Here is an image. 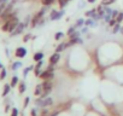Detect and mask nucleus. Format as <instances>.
Wrapping results in <instances>:
<instances>
[{"label":"nucleus","mask_w":123,"mask_h":116,"mask_svg":"<svg viewBox=\"0 0 123 116\" xmlns=\"http://www.w3.org/2000/svg\"><path fill=\"white\" fill-rule=\"evenodd\" d=\"M29 39H30V34L25 35V36H24V39H23V41H24V42H28V40H29Z\"/></svg>","instance_id":"nucleus-39"},{"label":"nucleus","mask_w":123,"mask_h":116,"mask_svg":"<svg viewBox=\"0 0 123 116\" xmlns=\"http://www.w3.org/2000/svg\"><path fill=\"white\" fill-rule=\"evenodd\" d=\"M47 7H48V6H45L42 10H40V11H39V13H36V15L34 16V18H33V21H31V27H36V26L39 24V22H40V19L42 18V16L45 15V12H46Z\"/></svg>","instance_id":"nucleus-3"},{"label":"nucleus","mask_w":123,"mask_h":116,"mask_svg":"<svg viewBox=\"0 0 123 116\" xmlns=\"http://www.w3.org/2000/svg\"><path fill=\"white\" fill-rule=\"evenodd\" d=\"M25 54H27V50L24 47H18L15 52V56L17 58H23V57H25Z\"/></svg>","instance_id":"nucleus-6"},{"label":"nucleus","mask_w":123,"mask_h":116,"mask_svg":"<svg viewBox=\"0 0 123 116\" xmlns=\"http://www.w3.org/2000/svg\"><path fill=\"white\" fill-rule=\"evenodd\" d=\"M94 1H95V0H88V3H91V4H93Z\"/></svg>","instance_id":"nucleus-43"},{"label":"nucleus","mask_w":123,"mask_h":116,"mask_svg":"<svg viewBox=\"0 0 123 116\" xmlns=\"http://www.w3.org/2000/svg\"><path fill=\"white\" fill-rule=\"evenodd\" d=\"M0 69H3V65H1V63H0Z\"/></svg>","instance_id":"nucleus-46"},{"label":"nucleus","mask_w":123,"mask_h":116,"mask_svg":"<svg viewBox=\"0 0 123 116\" xmlns=\"http://www.w3.org/2000/svg\"><path fill=\"white\" fill-rule=\"evenodd\" d=\"M58 1H59V5H60V7L63 9V7H65V6H67V4H68V1H69V0H58Z\"/></svg>","instance_id":"nucleus-19"},{"label":"nucleus","mask_w":123,"mask_h":116,"mask_svg":"<svg viewBox=\"0 0 123 116\" xmlns=\"http://www.w3.org/2000/svg\"><path fill=\"white\" fill-rule=\"evenodd\" d=\"M121 30V26H119V23H116L115 26H113V29H112V33L113 34H116V33H118Z\"/></svg>","instance_id":"nucleus-16"},{"label":"nucleus","mask_w":123,"mask_h":116,"mask_svg":"<svg viewBox=\"0 0 123 116\" xmlns=\"http://www.w3.org/2000/svg\"><path fill=\"white\" fill-rule=\"evenodd\" d=\"M85 24V21L82 19V18H80V19H77V22H76V24H75V28H79V27H81V26H83Z\"/></svg>","instance_id":"nucleus-20"},{"label":"nucleus","mask_w":123,"mask_h":116,"mask_svg":"<svg viewBox=\"0 0 123 116\" xmlns=\"http://www.w3.org/2000/svg\"><path fill=\"white\" fill-rule=\"evenodd\" d=\"M68 46H67V44L65 42H62L60 45H58L57 46V48H55V52H58V53H60L62 51H63V50H65Z\"/></svg>","instance_id":"nucleus-9"},{"label":"nucleus","mask_w":123,"mask_h":116,"mask_svg":"<svg viewBox=\"0 0 123 116\" xmlns=\"http://www.w3.org/2000/svg\"><path fill=\"white\" fill-rule=\"evenodd\" d=\"M117 23V21H116V18H111L110 19V22H109V26H111V27H113L115 24Z\"/></svg>","instance_id":"nucleus-30"},{"label":"nucleus","mask_w":123,"mask_h":116,"mask_svg":"<svg viewBox=\"0 0 123 116\" xmlns=\"http://www.w3.org/2000/svg\"><path fill=\"white\" fill-rule=\"evenodd\" d=\"M87 32H88V27H87V26H86V27H85V28H82V30H81V33H83V34H86V33H87Z\"/></svg>","instance_id":"nucleus-40"},{"label":"nucleus","mask_w":123,"mask_h":116,"mask_svg":"<svg viewBox=\"0 0 123 116\" xmlns=\"http://www.w3.org/2000/svg\"><path fill=\"white\" fill-rule=\"evenodd\" d=\"M105 13H106V15H112V10H111L110 7L105 6Z\"/></svg>","instance_id":"nucleus-31"},{"label":"nucleus","mask_w":123,"mask_h":116,"mask_svg":"<svg viewBox=\"0 0 123 116\" xmlns=\"http://www.w3.org/2000/svg\"><path fill=\"white\" fill-rule=\"evenodd\" d=\"M111 18H112V17H111V15H106V13H105V15L103 16V19H104L105 22H110V19H111Z\"/></svg>","instance_id":"nucleus-26"},{"label":"nucleus","mask_w":123,"mask_h":116,"mask_svg":"<svg viewBox=\"0 0 123 116\" xmlns=\"http://www.w3.org/2000/svg\"><path fill=\"white\" fill-rule=\"evenodd\" d=\"M5 77H6V70L3 68L1 69V73H0V80H4Z\"/></svg>","instance_id":"nucleus-24"},{"label":"nucleus","mask_w":123,"mask_h":116,"mask_svg":"<svg viewBox=\"0 0 123 116\" xmlns=\"http://www.w3.org/2000/svg\"><path fill=\"white\" fill-rule=\"evenodd\" d=\"M21 65H22V63H21V62H16V63L12 65V69H13V70H16V69H17V68H19Z\"/></svg>","instance_id":"nucleus-29"},{"label":"nucleus","mask_w":123,"mask_h":116,"mask_svg":"<svg viewBox=\"0 0 123 116\" xmlns=\"http://www.w3.org/2000/svg\"><path fill=\"white\" fill-rule=\"evenodd\" d=\"M57 16H58V11H55V10H53V11L51 12V16H49V19H51V21H54V19H57Z\"/></svg>","instance_id":"nucleus-15"},{"label":"nucleus","mask_w":123,"mask_h":116,"mask_svg":"<svg viewBox=\"0 0 123 116\" xmlns=\"http://www.w3.org/2000/svg\"><path fill=\"white\" fill-rule=\"evenodd\" d=\"M75 30H76V28H75V27H71V28L68 30V35H71V34H73Z\"/></svg>","instance_id":"nucleus-35"},{"label":"nucleus","mask_w":123,"mask_h":116,"mask_svg":"<svg viewBox=\"0 0 123 116\" xmlns=\"http://www.w3.org/2000/svg\"><path fill=\"white\" fill-rule=\"evenodd\" d=\"M41 65H42V61H39V62H37V64L35 65V68H36V69H40V68H41Z\"/></svg>","instance_id":"nucleus-36"},{"label":"nucleus","mask_w":123,"mask_h":116,"mask_svg":"<svg viewBox=\"0 0 123 116\" xmlns=\"http://www.w3.org/2000/svg\"><path fill=\"white\" fill-rule=\"evenodd\" d=\"M46 70H48V71H53V70H54V64H52V63H51V64L47 67V69H46Z\"/></svg>","instance_id":"nucleus-33"},{"label":"nucleus","mask_w":123,"mask_h":116,"mask_svg":"<svg viewBox=\"0 0 123 116\" xmlns=\"http://www.w3.org/2000/svg\"><path fill=\"white\" fill-rule=\"evenodd\" d=\"M18 23H19V22H18L17 17L11 18V19L6 21V22L3 24L1 29H3V32H5V33H12V32H13V29L18 26Z\"/></svg>","instance_id":"nucleus-1"},{"label":"nucleus","mask_w":123,"mask_h":116,"mask_svg":"<svg viewBox=\"0 0 123 116\" xmlns=\"http://www.w3.org/2000/svg\"><path fill=\"white\" fill-rule=\"evenodd\" d=\"M18 90H19V93H23V92L25 91V84H24V82H21Z\"/></svg>","instance_id":"nucleus-21"},{"label":"nucleus","mask_w":123,"mask_h":116,"mask_svg":"<svg viewBox=\"0 0 123 116\" xmlns=\"http://www.w3.org/2000/svg\"><path fill=\"white\" fill-rule=\"evenodd\" d=\"M57 115H58V112H53V114H52L51 116H57Z\"/></svg>","instance_id":"nucleus-44"},{"label":"nucleus","mask_w":123,"mask_h":116,"mask_svg":"<svg viewBox=\"0 0 123 116\" xmlns=\"http://www.w3.org/2000/svg\"><path fill=\"white\" fill-rule=\"evenodd\" d=\"M25 28V26H24V23H18V26L13 29V32L12 33H10L11 34V36H16V35H18V34H21L22 32H23V29Z\"/></svg>","instance_id":"nucleus-4"},{"label":"nucleus","mask_w":123,"mask_h":116,"mask_svg":"<svg viewBox=\"0 0 123 116\" xmlns=\"http://www.w3.org/2000/svg\"><path fill=\"white\" fill-rule=\"evenodd\" d=\"M60 59V56H59V53L58 52H55V53H53L52 56H51V58H49V63H52V64H55V63H58V61Z\"/></svg>","instance_id":"nucleus-7"},{"label":"nucleus","mask_w":123,"mask_h":116,"mask_svg":"<svg viewBox=\"0 0 123 116\" xmlns=\"http://www.w3.org/2000/svg\"><path fill=\"white\" fill-rule=\"evenodd\" d=\"M11 116H18V110H17L16 108L12 109V114H11Z\"/></svg>","instance_id":"nucleus-34"},{"label":"nucleus","mask_w":123,"mask_h":116,"mask_svg":"<svg viewBox=\"0 0 123 116\" xmlns=\"http://www.w3.org/2000/svg\"><path fill=\"white\" fill-rule=\"evenodd\" d=\"M29 21H30V17H29V16H28V17H25V22H24V26H25V27L29 24Z\"/></svg>","instance_id":"nucleus-38"},{"label":"nucleus","mask_w":123,"mask_h":116,"mask_svg":"<svg viewBox=\"0 0 123 116\" xmlns=\"http://www.w3.org/2000/svg\"><path fill=\"white\" fill-rule=\"evenodd\" d=\"M31 116H36V110H35V109L31 110Z\"/></svg>","instance_id":"nucleus-41"},{"label":"nucleus","mask_w":123,"mask_h":116,"mask_svg":"<svg viewBox=\"0 0 123 116\" xmlns=\"http://www.w3.org/2000/svg\"><path fill=\"white\" fill-rule=\"evenodd\" d=\"M35 104H36L37 106L46 108V106L52 105V104H53V100H52V98H49V97H46V98H39V99L35 100Z\"/></svg>","instance_id":"nucleus-2"},{"label":"nucleus","mask_w":123,"mask_h":116,"mask_svg":"<svg viewBox=\"0 0 123 116\" xmlns=\"http://www.w3.org/2000/svg\"><path fill=\"white\" fill-rule=\"evenodd\" d=\"M97 12H98L97 9H93V10H91V11H87V12H86V16H87V17H92V16L95 15Z\"/></svg>","instance_id":"nucleus-17"},{"label":"nucleus","mask_w":123,"mask_h":116,"mask_svg":"<svg viewBox=\"0 0 123 116\" xmlns=\"http://www.w3.org/2000/svg\"><path fill=\"white\" fill-rule=\"evenodd\" d=\"M63 36H64V34L59 32V33H57V34L54 35V39H55V40H59V39H62V38H63Z\"/></svg>","instance_id":"nucleus-28"},{"label":"nucleus","mask_w":123,"mask_h":116,"mask_svg":"<svg viewBox=\"0 0 123 116\" xmlns=\"http://www.w3.org/2000/svg\"><path fill=\"white\" fill-rule=\"evenodd\" d=\"M115 1H116V0H103V1H101V5H104V6H109V5L113 4Z\"/></svg>","instance_id":"nucleus-14"},{"label":"nucleus","mask_w":123,"mask_h":116,"mask_svg":"<svg viewBox=\"0 0 123 116\" xmlns=\"http://www.w3.org/2000/svg\"><path fill=\"white\" fill-rule=\"evenodd\" d=\"M119 32H121V33L123 34V27H121V30H119Z\"/></svg>","instance_id":"nucleus-45"},{"label":"nucleus","mask_w":123,"mask_h":116,"mask_svg":"<svg viewBox=\"0 0 123 116\" xmlns=\"http://www.w3.org/2000/svg\"><path fill=\"white\" fill-rule=\"evenodd\" d=\"M42 92H43V85H42V84H39V85L35 87L34 94H35V96H41Z\"/></svg>","instance_id":"nucleus-8"},{"label":"nucleus","mask_w":123,"mask_h":116,"mask_svg":"<svg viewBox=\"0 0 123 116\" xmlns=\"http://www.w3.org/2000/svg\"><path fill=\"white\" fill-rule=\"evenodd\" d=\"M70 36V39H75V38H79L80 36V32H74L71 35H69Z\"/></svg>","instance_id":"nucleus-27"},{"label":"nucleus","mask_w":123,"mask_h":116,"mask_svg":"<svg viewBox=\"0 0 123 116\" xmlns=\"http://www.w3.org/2000/svg\"><path fill=\"white\" fill-rule=\"evenodd\" d=\"M42 58H43V53H41V52H37V53L34 54V61H35V62L42 61Z\"/></svg>","instance_id":"nucleus-10"},{"label":"nucleus","mask_w":123,"mask_h":116,"mask_svg":"<svg viewBox=\"0 0 123 116\" xmlns=\"http://www.w3.org/2000/svg\"><path fill=\"white\" fill-rule=\"evenodd\" d=\"M41 116H46V114H42V115H41Z\"/></svg>","instance_id":"nucleus-47"},{"label":"nucleus","mask_w":123,"mask_h":116,"mask_svg":"<svg viewBox=\"0 0 123 116\" xmlns=\"http://www.w3.org/2000/svg\"><path fill=\"white\" fill-rule=\"evenodd\" d=\"M53 4V0H42V5L43 6H49Z\"/></svg>","instance_id":"nucleus-22"},{"label":"nucleus","mask_w":123,"mask_h":116,"mask_svg":"<svg viewBox=\"0 0 123 116\" xmlns=\"http://www.w3.org/2000/svg\"><path fill=\"white\" fill-rule=\"evenodd\" d=\"M17 84H18V77H17V76H13V77H12V80H11V84H10V85H11V87H15Z\"/></svg>","instance_id":"nucleus-18"},{"label":"nucleus","mask_w":123,"mask_h":116,"mask_svg":"<svg viewBox=\"0 0 123 116\" xmlns=\"http://www.w3.org/2000/svg\"><path fill=\"white\" fill-rule=\"evenodd\" d=\"M7 5H9V3H7V1H6L5 4H3V5H0V16H1V15L5 12V10H6Z\"/></svg>","instance_id":"nucleus-13"},{"label":"nucleus","mask_w":123,"mask_h":116,"mask_svg":"<svg viewBox=\"0 0 123 116\" xmlns=\"http://www.w3.org/2000/svg\"><path fill=\"white\" fill-rule=\"evenodd\" d=\"M118 13H119V12H118L117 10H112V15H111V17H112V18H116V17L118 16Z\"/></svg>","instance_id":"nucleus-32"},{"label":"nucleus","mask_w":123,"mask_h":116,"mask_svg":"<svg viewBox=\"0 0 123 116\" xmlns=\"http://www.w3.org/2000/svg\"><path fill=\"white\" fill-rule=\"evenodd\" d=\"M28 104H29V97H27V98L24 99V108H27Z\"/></svg>","instance_id":"nucleus-37"},{"label":"nucleus","mask_w":123,"mask_h":116,"mask_svg":"<svg viewBox=\"0 0 123 116\" xmlns=\"http://www.w3.org/2000/svg\"><path fill=\"white\" fill-rule=\"evenodd\" d=\"M10 88H11V85H9V84H6V85L4 86V91H3V97L7 96V93L10 92Z\"/></svg>","instance_id":"nucleus-12"},{"label":"nucleus","mask_w":123,"mask_h":116,"mask_svg":"<svg viewBox=\"0 0 123 116\" xmlns=\"http://www.w3.org/2000/svg\"><path fill=\"white\" fill-rule=\"evenodd\" d=\"M40 77L43 79V80H48V81H51V80L54 77V74H53V71L45 70V71H42V73L40 74Z\"/></svg>","instance_id":"nucleus-5"},{"label":"nucleus","mask_w":123,"mask_h":116,"mask_svg":"<svg viewBox=\"0 0 123 116\" xmlns=\"http://www.w3.org/2000/svg\"><path fill=\"white\" fill-rule=\"evenodd\" d=\"M7 1V0H0V5H3V4H5Z\"/></svg>","instance_id":"nucleus-42"},{"label":"nucleus","mask_w":123,"mask_h":116,"mask_svg":"<svg viewBox=\"0 0 123 116\" xmlns=\"http://www.w3.org/2000/svg\"><path fill=\"white\" fill-rule=\"evenodd\" d=\"M34 68H35V67H33V65H30V67L25 68V69H24V71H23V75H24V76H27V74H28V73H29L31 69H34Z\"/></svg>","instance_id":"nucleus-25"},{"label":"nucleus","mask_w":123,"mask_h":116,"mask_svg":"<svg viewBox=\"0 0 123 116\" xmlns=\"http://www.w3.org/2000/svg\"><path fill=\"white\" fill-rule=\"evenodd\" d=\"M85 24H86L87 27H94V26H97V22L94 23V19H91V18H89V19H86V21H85Z\"/></svg>","instance_id":"nucleus-11"},{"label":"nucleus","mask_w":123,"mask_h":116,"mask_svg":"<svg viewBox=\"0 0 123 116\" xmlns=\"http://www.w3.org/2000/svg\"><path fill=\"white\" fill-rule=\"evenodd\" d=\"M116 21H117V23H121L123 21V12H119L118 13V16L116 17Z\"/></svg>","instance_id":"nucleus-23"}]
</instances>
